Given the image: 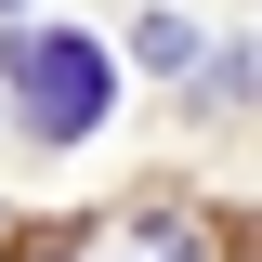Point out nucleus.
Masks as SVG:
<instances>
[{
    "mask_svg": "<svg viewBox=\"0 0 262 262\" xmlns=\"http://www.w3.org/2000/svg\"><path fill=\"white\" fill-rule=\"evenodd\" d=\"M105 92H118L105 39H13V105H27L39 144H79V131L105 118Z\"/></svg>",
    "mask_w": 262,
    "mask_h": 262,
    "instance_id": "f257e3e1",
    "label": "nucleus"
},
{
    "mask_svg": "<svg viewBox=\"0 0 262 262\" xmlns=\"http://www.w3.org/2000/svg\"><path fill=\"white\" fill-rule=\"evenodd\" d=\"M79 262H210V223L196 210H118L79 236Z\"/></svg>",
    "mask_w": 262,
    "mask_h": 262,
    "instance_id": "f03ea898",
    "label": "nucleus"
},
{
    "mask_svg": "<svg viewBox=\"0 0 262 262\" xmlns=\"http://www.w3.org/2000/svg\"><path fill=\"white\" fill-rule=\"evenodd\" d=\"M0 13H13V0H0Z\"/></svg>",
    "mask_w": 262,
    "mask_h": 262,
    "instance_id": "7ed1b4c3",
    "label": "nucleus"
}]
</instances>
